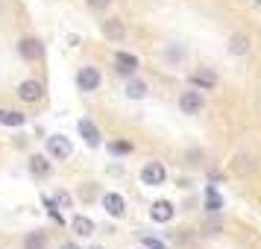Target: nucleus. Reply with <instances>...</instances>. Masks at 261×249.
Returning <instances> with one entry per match:
<instances>
[{"instance_id":"obj_1","label":"nucleus","mask_w":261,"mask_h":249,"mask_svg":"<svg viewBox=\"0 0 261 249\" xmlns=\"http://www.w3.org/2000/svg\"><path fill=\"white\" fill-rule=\"evenodd\" d=\"M100 82H103V76H100L97 68H80V73H76V85H80L83 91H97Z\"/></svg>"},{"instance_id":"obj_2","label":"nucleus","mask_w":261,"mask_h":249,"mask_svg":"<svg viewBox=\"0 0 261 249\" xmlns=\"http://www.w3.org/2000/svg\"><path fill=\"white\" fill-rule=\"evenodd\" d=\"M18 53H21L27 62H38L41 56H44V44H41L38 38H21V44H18Z\"/></svg>"},{"instance_id":"obj_3","label":"nucleus","mask_w":261,"mask_h":249,"mask_svg":"<svg viewBox=\"0 0 261 249\" xmlns=\"http://www.w3.org/2000/svg\"><path fill=\"white\" fill-rule=\"evenodd\" d=\"M18 97H21L24 103H38V100L44 97V85L36 82V79H27V82L18 85Z\"/></svg>"},{"instance_id":"obj_4","label":"nucleus","mask_w":261,"mask_h":249,"mask_svg":"<svg viewBox=\"0 0 261 249\" xmlns=\"http://www.w3.org/2000/svg\"><path fill=\"white\" fill-rule=\"evenodd\" d=\"M47 153L53 155V158H68V155L73 153L71 141L65 138V135H50L47 138Z\"/></svg>"},{"instance_id":"obj_5","label":"nucleus","mask_w":261,"mask_h":249,"mask_svg":"<svg viewBox=\"0 0 261 249\" xmlns=\"http://www.w3.org/2000/svg\"><path fill=\"white\" fill-rule=\"evenodd\" d=\"M165 176H167V170H165V164H159V161H150V164L141 170V182L144 185H162Z\"/></svg>"},{"instance_id":"obj_6","label":"nucleus","mask_w":261,"mask_h":249,"mask_svg":"<svg viewBox=\"0 0 261 249\" xmlns=\"http://www.w3.org/2000/svg\"><path fill=\"white\" fill-rule=\"evenodd\" d=\"M179 108H182V115H197V112H202V94L200 91H185V94L179 97Z\"/></svg>"},{"instance_id":"obj_7","label":"nucleus","mask_w":261,"mask_h":249,"mask_svg":"<svg viewBox=\"0 0 261 249\" xmlns=\"http://www.w3.org/2000/svg\"><path fill=\"white\" fill-rule=\"evenodd\" d=\"M103 36H106L109 41H120V38L126 36L123 21H120V18H106V21H103Z\"/></svg>"},{"instance_id":"obj_8","label":"nucleus","mask_w":261,"mask_h":249,"mask_svg":"<svg viewBox=\"0 0 261 249\" xmlns=\"http://www.w3.org/2000/svg\"><path fill=\"white\" fill-rule=\"evenodd\" d=\"M115 71L123 73V76H132V73L138 71V59L132 53H118L115 56Z\"/></svg>"},{"instance_id":"obj_9","label":"nucleus","mask_w":261,"mask_h":249,"mask_svg":"<svg viewBox=\"0 0 261 249\" xmlns=\"http://www.w3.org/2000/svg\"><path fill=\"white\" fill-rule=\"evenodd\" d=\"M103 208H106L112 217H123V211H126V202H123V197H120V193H106V197H103Z\"/></svg>"},{"instance_id":"obj_10","label":"nucleus","mask_w":261,"mask_h":249,"mask_svg":"<svg viewBox=\"0 0 261 249\" xmlns=\"http://www.w3.org/2000/svg\"><path fill=\"white\" fill-rule=\"evenodd\" d=\"M80 135L85 138L88 147H97V144H100V129H97L91 120H80Z\"/></svg>"},{"instance_id":"obj_11","label":"nucleus","mask_w":261,"mask_h":249,"mask_svg":"<svg viewBox=\"0 0 261 249\" xmlns=\"http://www.w3.org/2000/svg\"><path fill=\"white\" fill-rule=\"evenodd\" d=\"M0 123L3 126H24L27 118L21 112H15V108H0Z\"/></svg>"},{"instance_id":"obj_12","label":"nucleus","mask_w":261,"mask_h":249,"mask_svg":"<svg viewBox=\"0 0 261 249\" xmlns=\"http://www.w3.org/2000/svg\"><path fill=\"white\" fill-rule=\"evenodd\" d=\"M150 217H153L155 223H167V220L173 217V205H170V202H155L153 211H150Z\"/></svg>"},{"instance_id":"obj_13","label":"nucleus","mask_w":261,"mask_h":249,"mask_svg":"<svg viewBox=\"0 0 261 249\" xmlns=\"http://www.w3.org/2000/svg\"><path fill=\"white\" fill-rule=\"evenodd\" d=\"M247 50H249V38L244 36V33H238V36L229 38V53H232V56H244Z\"/></svg>"},{"instance_id":"obj_14","label":"nucleus","mask_w":261,"mask_h":249,"mask_svg":"<svg viewBox=\"0 0 261 249\" xmlns=\"http://www.w3.org/2000/svg\"><path fill=\"white\" fill-rule=\"evenodd\" d=\"M71 229H73L80 237H88L91 232H94V223H91L88 217H80V214H76V217L71 220Z\"/></svg>"},{"instance_id":"obj_15","label":"nucleus","mask_w":261,"mask_h":249,"mask_svg":"<svg viewBox=\"0 0 261 249\" xmlns=\"http://www.w3.org/2000/svg\"><path fill=\"white\" fill-rule=\"evenodd\" d=\"M214 82H217V76H214L212 71H197V73H191V85H200V88H214Z\"/></svg>"},{"instance_id":"obj_16","label":"nucleus","mask_w":261,"mask_h":249,"mask_svg":"<svg viewBox=\"0 0 261 249\" xmlns=\"http://www.w3.org/2000/svg\"><path fill=\"white\" fill-rule=\"evenodd\" d=\"M30 170H33V176H47L50 161L44 158V155H33V158H30Z\"/></svg>"},{"instance_id":"obj_17","label":"nucleus","mask_w":261,"mask_h":249,"mask_svg":"<svg viewBox=\"0 0 261 249\" xmlns=\"http://www.w3.org/2000/svg\"><path fill=\"white\" fill-rule=\"evenodd\" d=\"M24 249H47V235H44V232H33V235H27Z\"/></svg>"},{"instance_id":"obj_18","label":"nucleus","mask_w":261,"mask_h":249,"mask_svg":"<svg viewBox=\"0 0 261 249\" xmlns=\"http://www.w3.org/2000/svg\"><path fill=\"white\" fill-rule=\"evenodd\" d=\"M205 208H208V211H220V208H223V197L214 188L205 190Z\"/></svg>"},{"instance_id":"obj_19","label":"nucleus","mask_w":261,"mask_h":249,"mask_svg":"<svg viewBox=\"0 0 261 249\" xmlns=\"http://www.w3.org/2000/svg\"><path fill=\"white\" fill-rule=\"evenodd\" d=\"M144 94H147V85H144L141 79H132V82L126 85V97H129V100H141Z\"/></svg>"},{"instance_id":"obj_20","label":"nucleus","mask_w":261,"mask_h":249,"mask_svg":"<svg viewBox=\"0 0 261 249\" xmlns=\"http://www.w3.org/2000/svg\"><path fill=\"white\" fill-rule=\"evenodd\" d=\"M109 150H112V153L118 155V153H129L132 147H129V144H123V141H115V144H112V147H109Z\"/></svg>"},{"instance_id":"obj_21","label":"nucleus","mask_w":261,"mask_h":249,"mask_svg":"<svg viewBox=\"0 0 261 249\" xmlns=\"http://www.w3.org/2000/svg\"><path fill=\"white\" fill-rule=\"evenodd\" d=\"M144 249H165V243H159L153 237H144Z\"/></svg>"},{"instance_id":"obj_22","label":"nucleus","mask_w":261,"mask_h":249,"mask_svg":"<svg viewBox=\"0 0 261 249\" xmlns=\"http://www.w3.org/2000/svg\"><path fill=\"white\" fill-rule=\"evenodd\" d=\"M44 205H47V214L53 217V220H62V217H59V208H56L53 202H50V200H44Z\"/></svg>"},{"instance_id":"obj_23","label":"nucleus","mask_w":261,"mask_h":249,"mask_svg":"<svg viewBox=\"0 0 261 249\" xmlns=\"http://www.w3.org/2000/svg\"><path fill=\"white\" fill-rule=\"evenodd\" d=\"M109 3H112V0H88V6H91V9H106Z\"/></svg>"},{"instance_id":"obj_24","label":"nucleus","mask_w":261,"mask_h":249,"mask_svg":"<svg viewBox=\"0 0 261 249\" xmlns=\"http://www.w3.org/2000/svg\"><path fill=\"white\" fill-rule=\"evenodd\" d=\"M56 200H59L62 205H71V197H68V193H59V197H56Z\"/></svg>"},{"instance_id":"obj_25","label":"nucleus","mask_w":261,"mask_h":249,"mask_svg":"<svg viewBox=\"0 0 261 249\" xmlns=\"http://www.w3.org/2000/svg\"><path fill=\"white\" fill-rule=\"evenodd\" d=\"M62 249H80V246H73V243H65V246H62Z\"/></svg>"},{"instance_id":"obj_26","label":"nucleus","mask_w":261,"mask_h":249,"mask_svg":"<svg viewBox=\"0 0 261 249\" xmlns=\"http://www.w3.org/2000/svg\"><path fill=\"white\" fill-rule=\"evenodd\" d=\"M252 3H255V6H261V0H252Z\"/></svg>"}]
</instances>
